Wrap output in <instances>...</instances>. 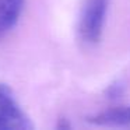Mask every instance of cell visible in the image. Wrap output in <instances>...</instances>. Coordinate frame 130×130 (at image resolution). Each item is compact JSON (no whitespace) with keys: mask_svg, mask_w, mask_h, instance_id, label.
<instances>
[{"mask_svg":"<svg viewBox=\"0 0 130 130\" xmlns=\"http://www.w3.org/2000/svg\"><path fill=\"white\" fill-rule=\"evenodd\" d=\"M88 122L98 124V126L130 127V106H122L105 110V112L88 118Z\"/></svg>","mask_w":130,"mask_h":130,"instance_id":"3","label":"cell"},{"mask_svg":"<svg viewBox=\"0 0 130 130\" xmlns=\"http://www.w3.org/2000/svg\"><path fill=\"white\" fill-rule=\"evenodd\" d=\"M32 124L9 85L0 84V130H27Z\"/></svg>","mask_w":130,"mask_h":130,"instance_id":"2","label":"cell"},{"mask_svg":"<svg viewBox=\"0 0 130 130\" xmlns=\"http://www.w3.org/2000/svg\"><path fill=\"white\" fill-rule=\"evenodd\" d=\"M23 4L24 0H0V37L15 25Z\"/></svg>","mask_w":130,"mask_h":130,"instance_id":"4","label":"cell"},{"mask_svg":"<svg viewBox=\"0 0 130 130\" xmlns=\"http://www.w3.org/2000/svg\"><path fill=\"white\" fill-rule=\"evenodd\" d=\"M108 0H87L80 18V35L87 43H96L101 38Z\"/></svg>","mask_w":130,"mask_h":130,"instance_id":"1","label":"cell"}]
</instances>
